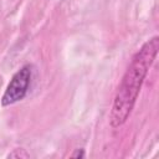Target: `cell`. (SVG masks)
I'll use <instances>...</instances> for the list:
<instances>
[{
	"label": "cell",
	"instance_id": "obj_2",
	"mask_svg": "<svg viewBox=\"0 0 159 159\" xmlns=\"http://www.w3.org/2000/svg\"><path fill=\"white\" fill-rule=\"evenodd\" d=\"M32 77V66L31 65H24L20 70H17L10 82L6 86V89L1 97V106L7 107L16 102H20L25 98L27 94L30 83Z\"/></svg>",
	"mask_w": 159,
	"mask_h": 159
},
{
	"label": "cell",
	"instance_id": "obj_4",
	"mask_svg": "<svg viewBox=\"0 0 159 159\" xmlns=\"http://www.w3.org/2000/svg\"><path fill=\"white\" fill-rule=\"evenodd\" d=\"M72 158H83L84 157V149L83 148H80V149H76L75 153L71 154Z\"/></svg>",
	"mask_w": 159,
	"mask_h": 159
},
{
	"label": "cell",
	"instance_id": "obj_1",
	"mask_svg": "<svg viewBox=\"0 0 159 159\" xmlns=\"http://www.w3.org/2000/svg\"><path fill=\"white\" fill-rule=\"evenodd\" d=\"M159 50V37L153 36L145 41L142 47L134 53L129 66L127 67L120 84L116 92L109 124L112 128H118L125 123L137 102L142 84L150 70Z\"/></svg>",
	"mask_w": 159,
	"mask_h": 159
},
{
	"label": "cell",
	"instance_id": "obj_3",
	"mask_svg": "<svg viewBox=\"0 0 159 159\" xmlns=\"http://www.w3.org/2000/svg\"><path fill=\"white\" fill-rule=\"evenodd\" d=\"M7 158H16V159H25V158H30V154L24 149V148H17V149H14L9 155Z\"/></svg>",
	"mask_w": 159,
	"mask_h": 159
}]
</instances>
